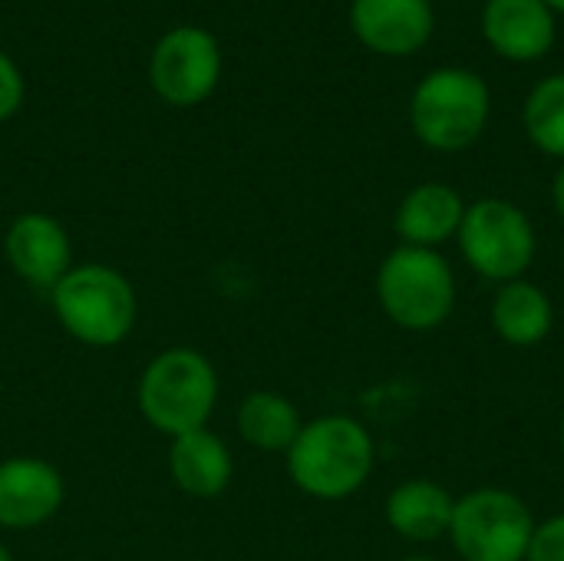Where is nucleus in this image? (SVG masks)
<instances>
[{"label": "nucleus", "mask_w": 564, "mask_h": 561, "mask_svg": "<svg viewBox=\"0 0 564 561\" xmlns=\"http://www.w3.org/2000/svg\"><path fill=\"white\" fill-rule=\"evenodd\" d=\"M169 473L182 493L195 499H215L231 486L235 460H231L228 443L205 427V430H192L172 440Z\"/></svg>", "instance_id": "nucleus-16"}, {"label": "nucleus", "mask_w": 564, "mask_h": 561, "mask_svg": "<svg viewBox=\"0 0 564 561\" xmlns=\"http://www.w3.org/2000/svg\"><path fill=\"white\" fill-rule=\"evenodd\" d=\"M489 324L496 337L516 350L539 347L555 327V304L549 291L529 278L499 284L489 304Z\"/></svg>", "instance_id": "nucleus-15"}, {"label": "nucleus", "mask_w": 564, "mask_h": 561, "mask_svg": "<svg viewBox=\"0 0 564 561\" xmlns=\"http://www.w3.org/2000/svg\"><path fill=\"white\" fill-rule=\"evenodd\" d=\"M301 427V410L278 390H251L238 407V433L258 453H288Z\"/></svg>", "instance_id": "nucleus-17"}, {"label": "nucleus", "mask_w": 564, "mask_h": 561, "mask_svg": "<svg viewBox=\"0 0 564 561\" xmlns=\"http://www.w3.org/2000/svg\"><path fill=\"white\" fill-rule=\"evenodd\" d=\"M66 499L59 470L36 456H10L0 463V529L26 532L50 522Z\"/></svg>", "instance_id": "nucleus-10"}, {"label": "nucleus", "mask_w": 564, "mask_h": 561, "mask_svg": "<svg viewBox=\"0 0 564 561\" xmlns=\"http://www.w3.org/2000/svg\"><path fill=\"white\" fill-rule=\"evenodd\" d=\"M0 561H13V559H10V552H7V546H3V542H0Z\"/></svg>", "instance_id": "nucleus-24"}, {"label": "nucleus", "mask_w": 564, "mask_h": 561, "mask_svg": "<svg viewBox=\"0 0 564 561\" xmlns=\"http://www.w3.org/2000/svg\"><path fill=\"white\" fill-rule=\"evenodd\" d=\"M59 327L83 347H119L139 317L132 281L109 265H73L50 291Z\"/></svg>", "instance_id": "nucleus-4"}, {"label": "nucleus", "mask_w": 564, "mask_h": 561, "mask_svg": "<svg viewBox=\"0 0 564 561\" xmlns=\"http://www.w3.org/2000/svg\"><path fill=\"white\" fill-rule=\"evenodd\" d=\"M522 126L539 152L564 162V73L542 76L529 89L522 106Z\"/></svg>", "instance_id": "nucleus-18"}, {"label": "nucleus", "mask_w": 564, "mask_h": 561, "mask_svg": "<svg viewBox=\"0 0 564 561\" xmlns=\"http://www.w3.org/2000/svg\"><path fill=\"white\" fill-rule=\"evenodd\" d=\"M558 443H562V453H564V413H562V427H558Z\"/></svg>", "instance_id": "nucleus-25"}, {"label": "nucleus", "mask_w": 564, "mask_h": 561, "mask_svg": "<svg viewBox=\"0 0 564 561\" xmlns=\"http://www.w3.org/2000/svg\"><path fill=\"white\" fill-rule=\"evenodd\" d=\"M545 0H486L482 40L509 63H535L552 53L558 23Z\"/></svg>", "instance_id": "nucleus-12"}, {"label": "nucleus", "mask_w": 564, "mask_h": 561, "mask_svg": "<svg viewBox=\"0 0 564 561\" xmlns=\"http://www.w3.org/2000/svg\"><path fill=\"white\" fill-rule=\"evenodd\" d=\"M135 400L142 420L155 433L175 440L208 427L218 403V374L202 350L169 347L145 364Z\"/></svg>", "instance_id": "nucleus-2"}, {"label": "nucleus", "mask_w": 564, "mask_h": 561, "mask_svg": "<svg viewBox=\"0 0 564 561\" xmlns=\"http://www.w3.org/2000/svg\"><path fill=\"white\" fill-rule=\"evenodd\" d=\"M466 205L469 202L449 182H420L400 198L393 212V231L400 245L440 251L443 245L456 241Z\"/></svg>", "instance_id": "nucleus-13"}, {"label": "nucleus", "mask_w": 564, "mask_h": 561, "mask_svg": "<svg viewBox=\"0 0 564 561\" xmlns=\"http://www.w3.org/2000/svg\"><path fill=\"white\" fill-rule=\"evenodd\" d=\"M539 519L529 503L502 486L456 496L449 546L463 561H525Z\"/></svg>", "instance_id": "nucleus-7"}, {"label": "nucleus", "mask_w": 564, "mask_h": 561, "mask_svg": "<svg viewBox=\"0 0 564 561\" xmlns=\"http://www.w3.org/2000/svg\"><path fill=\"white\" fill-rule=\"evenodd\" d=\"M350 30L370 53L413 56L430 43L436 13L430 0H354Z\"/></svg>", "instance_id": "nucleus-11"}, {"label": "nucleus", "mask_w": 564, "mask_h": 561, "mask_svg": "<svg viewBox=\"0 0 564 561\" xmlns=\"http://www.w3.org/2000/svg\"><path fill=\"white\" fill-rule=\"evenodd\" d=\"M291 483L321 503H340L357 496L377 466V446L370 430L347 413H324L307 420L284 453Z\"/></svg>", "instance_id": "nucleus-1"}, {"label": "nucleus", "mask_w": 564, "mask_h": 561, "mask_svg": "<svg viewBox=\"0 0 564 561\" xmlns=\"http://www.w3.org/2000/svg\"><path fill=\"white\" fill-rule=\"evenodd\" d=\"M552 208H555V215L564 222V162H558L555 179H552Z\"/></svg>", "instance_id": "nucleus-21"}, {"label": "nucleus", "mask_w": 564, "mask_h": 561, "mask_svg": "<svg viewBox=\"0 0 564 561\" xmlns=\"http://www.w3.org/2000/svg\"><path fill=\"white\" fill-rule=\"evenodd\" d=\"M3 258L10 271L30 288L53 291L73 268V241L53 215L23 212L3 235Z\"/></svg>", "instance_id": "nucleus-9"}, {"label": "nucleus", "mask_w": 564, "mask_h": 561, "mask_svg": "<svg viewBox=\"0 0 564 561\" xmlns=\"http://www.w3.org/2000/svg\"><path fill=\"white\" fill-rule=\"evenodd\" d=\"M453 509H456V496L446 486H440L436 479L416 476L390 489L383 519L390 532H397L403 542L430 546L449 536Z\"/></svg>", "instance_id": "nucleus-14"}, {"label": "nucleus", "mask_w": 564, "mask_h": 561, "mask_svg": "<svg viewBox=\"0 0 564 561\" xmlns=\"http://www.w3.org/2000/svg\"><path fill=\"white\" fill-rule=\"evenodd\" d=\"M152 93L178 109L205 103L221 79V46L205 26L182 23L165 30L149 53Z\"/></svg>", "instance_id": "nucleus-8"}, {"label": "nucleus", "mask_w": 564, "mask_h": 561, "mask_svg": "<svg viewBox=\"0 0 564 561\" xmlns=\"http://www.w3.org/2000/svg\"><path fill=\"white\" fill-rule=\"evenodd\" d=\"M456 245H459L466 268L496 288L529 278L539 258L535 222L529 218L522 205L499 198V195L466 205Z\"/></svg>", "instance_id": "nucleus-6"}, {"label": "nucleus", "mask_w": 564, "mask_h": 561, "mask_svg": "<svg viewBox=\"0 0 564 561\" xmlns=\"http://www.w3.org/2000/svg\"><path fill=\"white\" fill-rule=\"evenodd\" d=\"M26 99V79L20 73V66L0 50V122L13 119L20 112Z\"/></svg>", "instance_id": "nucleus-20"}, {"label": "nucleus", "mask_w": 564, "mask_h": 561, "mask_svg": "<svg viewBox=\"0 0 564 561\" xmlns=\"http://www.w3.org/2000/svg\"><path fill=\"white\" fill-rule=\"evenodd\" d=\"M489 116V83L463 66H440L426 73L410 96V129L433 152H463L476 145Z\"/></svg>", "instance_id": "nucleus-5"}, {"label": "nucleus", "mask_w": 564, "mask_h": 561, "mask_svg": "<svg viewBox=\"0 0 564 561\" xmlns=\"http://www.w3.org/2000/svg\"><path fill=\"white\" fill-rule=\"evenodd\" d=\"M545 3H549V7H552L555 13H564V0H545Z\"/></svg>", "instance_id": "nucleus-22"}, {"label": "nucleus", "mask_w": 564, "mask_h": 561, "mask_svg": "<svg viewBox=\"0 0 564 561\" xmlns=\"http://www.w3.org/2000/svg\"><path fill=\"white\" fill-rule=\"evenodd\" d=\"M400 561H440V559H433V555H406V559H400Z\"/></svg>", "instance_id": "nucleus-23"}, {"label": "nucleus", "mask_w": 564, "mask_h": 561, "mask_svg": "<svg viewBox=\"0 0 564 561\" xmlns=\"http://www.w3.org/2000/svg\"><path fill=\"white\" fill-rule=\"evenodd\" d=\"M380 311L410 334L443 327L456 311V271L443 251L397 245L377 268L373 281Z\"/></svg>", "instance_id": "nucleus-3"}, {"label": "nucleus", "mask_w": 564, "mask_h": 561, "mask_svg": "<svg viewBox=\"0 0 564 561\" xmlns=\"http://www.w3.org/2000/svg\"><path fill=\"white\" fill-rule=\"evenodd\" d=\"M525 561H564V513L549 516L535 526Z\"/></svg>", "instance_id": "nucleus-19"}]
</instances>
